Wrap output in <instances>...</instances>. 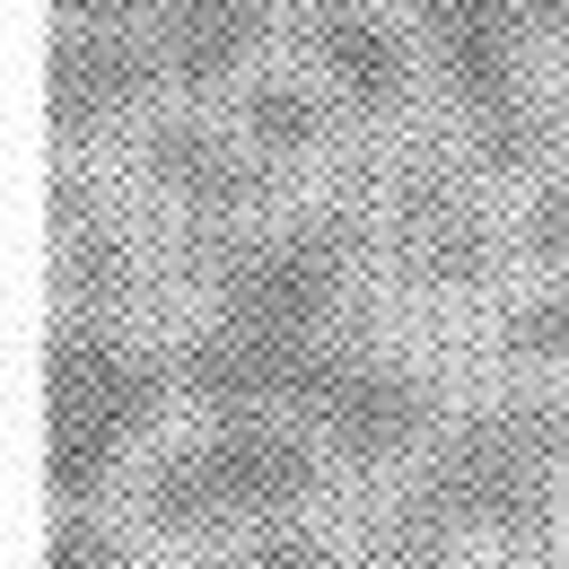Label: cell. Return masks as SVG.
<instances>
[{"mask_svg":"<svg viewBox=\"0 0 569 569\" xmlns=\"http://www.w3.org/2000/svg\"><path fill=\"white\" fill-rule=\"evenodd\" d=\"M342 342H289V333H254V325L211 316L176 351V395L202 421H307V403H316V386H325Z\"/></svg>","mask_w":569,"mask_h":569,"instance_id":"cell-6","label":"cell"},{"mask_svg":"<svg viewBox=\"0 0 569 569\" xmlns=\"http://www.w3.org/2000/svg\"><path fill=\"white\" fill-rule=\"evenodd\" d=\"M176 368L132 342L114 316H62L44 351V429H53V508H97L149 438Z\"/></svg>","mask_w":569,"mask_h":569,"instance_id":"cell-2","label":"cell"},{"mask_svg":"<svg viewBox=\"0 0 569 569\" xmlns=\"http://www.w3.org/2000/svg\"><path fill=\"white\" fill-rule=\"evenodd\" d=\"M526 254H535V272H569V176L552 184H535V202H526Z\"/></svg>","mask_w":569,"mask_h":569,"instance_id":"cell-17","label":"cell"},{"mask_svg":"<svg viewBox=\"0 0 569 569\" xmlns=\"http://www.w3.org/2000/svg\"><path fill=\"white\" fill-rule=\"evenodd\" d=\"M333 114H342V106H333L307 71H254L246 88H237V106H228L237 141H246V158H254L263 176H281V167H298V158H316L325 132H333Z\"/></svg>","mask_w":569,"mask_h":569,"instance_id":"cell-13","label":"cell"},{"mask_svg":"<svg viewBox=\"0 0 569 569\" xmlns=\"http://www.w3.org/2000/svg\"><path fill=\"white\" fill-rule=\"evenodd\" d=\"M325 482V447L298 421H211L141 473V517L158 535H272Z\"/></svg>","mask_w":569,"mask_h":569,"instance_id":"cell-3","label":"cell"},{"mask_svg":"<svg viewBox=\"0 0 569 569\" xmlns=\"http://www.w3.org/2000/svg\"><path fill=\"white\" fill-rule=\"evenodd\" d=\"M211 316L289 333V342H342L351 307V211H307L289 228H254L219 254L211 272Z\"/></svg>","mask_w":569,"mask_h":569,"instance_id":"cell-5","label":"cell"},{"mask_svg":"<svg viewBox=\"0 0 569 569\" xmlns=\"http://www.w3.org/2000/svg\"><path fill=\"white\" fill-rule=\"evenodd\" d=\"M141 176H149V193H158L167 211L202 219V228L254 211V193L272 184V176L246 158L237 123H211L202 106H176V114H158L141 132Z\"/></svg>","mask_w":569,"mask_h":569,"instance_id":"cell-10","label":"cell"},{"mask_svg":"<svg viewBox=\"0 0 569 569\" xmlns=\"http://www.w3.org/2000/svg\"><path fill=\"white\" fill-rule=\"evenodd\" d=\"M246 569H342V552L325 535H307V526H272V535L246 543Z\"/></svg>","mask_w":569,"mask_h":569,"instance_id":"cell-18","label":"cell"},{"mask_svg":"<svg viewBox=\"0 0 569 569\" xmlns=\"http://www.w3.org/2000/svg\"><path fill=\"white\" fill-rule=\"evenodd\" d=\"M53 27H149V0H53Z\"/></svg>","mask_w":569,"mask_h":569,"instance_id":"cell-19","label":"cell"},{"mask_svg":"<svg viewBox=\"0 0 569 569\" xmlns=\"http://www.w3.org/2000/svg\"><path fill=\"white\" fill-rule=\"evenodd\" d=\"M307 438L325 447V465H351V473H386V465H421L429 456V386L377 342H342L316 403H307Z\"/></svg>","mask_w":569,"mask_h":569,"instance_id":"cell-7","label":"cell"},{"mask_svg":"<svg viewBox=\"0 0 569 569\" xmlns=\"http://www.w3.org/2000/svg\"><path fill=\"white\" fill-rule=\"evenodd\" d=\"M395 254H403V272L421 289H438V298H465V289L491 272V219L465 193V176L412 167V176L395 184Z\"/></svg>","mask_w":569,"mask_h":569,"instance_id":"cell-12","label":"cell"},{"mask_svg":"<svg viewBox=\"0 0 569 569\" xmlns=\"http://www.w3.org/2000/svg\"><path fill=\"white\" fill-rule=\"evenodd\" d=\"M53 272H62V316H114L132 298V246L114 237V219L97 211L88 193L53 202Z\"/></svg>","mask_w":569,"mask_h":569,"instance_id":"cell-14","label":"cell"},{"mask_svg":"<svg viewBox=\"0 0 569 569\" xmlns=\"http://www.w3.org/2000/svg\"><path fill=\"white\" fill-rule=\"evenodd\" d=\"M158 88H167V62H158L149 27H53L44 114H53L62 141H106L114 123L141 114Z\"/></svg>","mask_w":569,"mask_h":569,"instance_id":"cell-9","label":"cell"},{"mask_svg":"<svg viewBox=\"0 0 569 569\" xmlns=\"http://www.w3.org/2000/svg\"><path fill=\"white\" fill-rule=\"evenodd\" d=\"M44 569H132V535L97 508H53V543H44Z\"/></svg>","mask_w":569,"mask_h":569,"instance_id":"cell-16","label":"cell"},{"mask_svg":"<svg viewBox=\"0 0 569 569\" xmlns=\"http://www.w3.org/2000/svg\"><path fill=\"white\" fill-rule=\"evenodd\" d=\"M263 36H272V0H149V44L184 106L246 88Z\"/></svg>","mask_w":569,"mask_h":569,"instance_id":"cell-11","label":"cell"},{"mask_svg":"<svg viewBox=\"0 0 569 569\" xmlns=\"http://www.w3.org/2000/svg\"><path fill=\"white\" fill-rule=\"evenodd\" d=\"M569 27V0H421L429 62L447 79L456 114L491 167L535 158V97H526V44Z\"/></svg>","mask_w":569,"mask_h":569,"instance_id":"cell-4","label":"cell"},{"mask_svg":"<svg viewBox=\"0 0 569 569\" xmlns=\"http://www.w3.org/2000/svg\"><path fill=\"white\" fill-rule=\"evenodd\" d=\"M499 342H508V359H526V368H569V272H543V281L526 289L508 307Z\"/></svg>","mask_w":569,"mask_h":569,"instance_id":"cell-15","label":"cell"},{"mask_svg":"<svg viewBox=\"0 0 569 569\" xmlns=\"http://www.w3.org/2000/svg\"><path fill=\"white\" fill-rule=\"evenodd\" d=\"M569 491V395H499L429 438L412 491L386 508V552L438 561L465 543H543Z\"/></svg>","mask_w":569,"mask_h":569,"instance_id":"cell-1","label":"cell"},{"mask_svg":"<svg viewBox=\"0 0 569 569\" xmlns=\"http://www.w3.org/2000/svg\"><path fill=\"white\" fill-rule=\"evenodd\" d=\"M298 62L342 114H395L412 97V36L386 0H298Z\"/></svg>","mask_w":569,"mask_h":569,"instance_id":"cell-8","label":"cell"}]
</instances>
